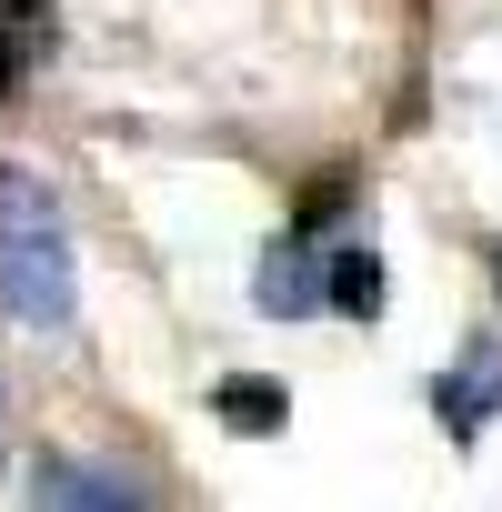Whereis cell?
<instances>
[{
	"instance_id": "6da1fadb",
	"label": "cell",
	"mask_w": 502,
	"mask_h": 512,
	"mask_svg": "<svg viewBox=\"0 0 502 512\" xmlns=\"http://www.w3.org/2000/svg\"><path fill=\"white\" fill-rule=\"evenodd\" d=\"M0 302L31 332L71 322V241H61V211L31 171H0Z\"/></svg>"
},
{
	"instance_id": "7a4b0ae2",
	"label": "cell",
	"mask_w": 502,
	"mask_h": 512,
	"mask_svg": "<svg viewBox=\"0 0 502 512\" xmlns=\"http://www.w3.org/2000/svg\"><path fill=\"white\" fill-rule=\"evenodd\" d=\"M31 492H41V502H101V512L141 502V482H131V472H81V462H41V472H31Z\"/></svg>"
},
{
	"instance_id": "3957f363",
	"label": "cell",
	"mask_w": 502,
	"mask_h": 512,
	"mask_svg": "<svg viewBox=\"0 0 502 512\" xmlns=\"http://www.w3.org/2000/svg\"><path fill=\"white\" fill-rule=\"evenodd\" d=\"M282 412H292V402H282V382H262V372H231V382H221V422H231V432H282Z\"/></svg>"
},
{
	"instance_id": "277c9868",
	"label": "cell",
	"mask_w": 502,
	"mask_h": 512,
	"mask_svg": "<svg viewBox=\"0 0 502 512\" xmlns=\"http://www.w3.org/2000/svg\"><path fill=\"white\" fill-rule=\"evenodd\" d=\"M312 302H322L312 262H302V251H272V262H262V312H272V322H302Z\"/></svg>"
},
{
	"instance_id": "5b68a950",
	"label": "cell",
	"mask_w": 502,
	"mask_h": 512,
	"mask_svg": "<svg viewBox=\"0 0 502 512\" xmlns=\"http://www.w3.org/2000/svg\"><path fill=\"white\" fill-rule=\"evenodd\" d=\"M322 302L352 312V322H372V312H382V262H372V251H342V262L322 272Z\"/></svg>"
},
{
	"instance_id": "8992f818",
	"label": "cell",
	"mask_w": 502,
	"mask_h": 512,
	"mask_svg": "<svg viewBox=\"0 0 502 512\" xmlns=\"http://www.w3.org/2000/svg\"><path fill=\"white\" fill-rule=\"evenodd\" d=\"M492 392H502V372H492V362H472V372L452 382V402H442V412H452V432H462V442L482 432V412H492Z\"/></svg>"
},
{
	"instance_id": "52a82bcc",
	"label": "cell",
	"mask_w": 502,
	"mask_h": 512,
	"mask_svg": "<svg viewBox=\"0 0 502 512\" xmlns=\"http://www.w3.org/2000/svg\"><path fill=\"white\" fill-rule=\"evenodd\" d=\"M342 201H352V181H342V171H322V181H312V191H302V221H332V211H342Z\"/></svg>"
},
{
	"instance_id": "ba28073f",
	"label": "cell",
	"mask_w": 502,
	"mask_h": 512,
	"mask_svg": "<svg viewBox=\"0 0 502 512\" xmlns=\"http://www.w3.org/2000/svg\"><path fill=\"white\" fill-rule=\"evenodd\" d=\"M21 71H31V51H21L11 31H0V101H11V91H21Z\"/></svg>"
},
{
	"instance_id": "9c48e42d",
	"label": "cell",
	"mask_w": 502,
	"mask_h": 512,
	"mask_svg": "<svg viewBox=\"0 0 502 512\" xmlns=\"http://www.w3.org/2000/svg\"><path fill=\"white\" fill-rule=\"evenodd\" d=\"M0 11H51V0H0Z\"/></svg>"
}]
</instances>
